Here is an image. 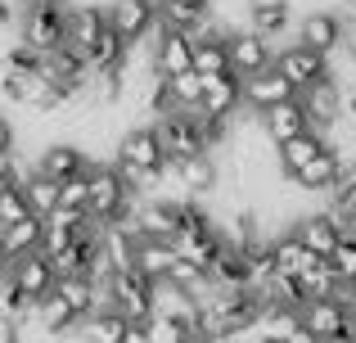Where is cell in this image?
<instances>
[{
	"mask_svg": "<svg viewBox=\"0 0 356 343\" xmlns=\"http://www.w3.org/2000/svg\"><path fill=\"white\" fill-rule=\"evenodd\" d=\"M86 190H90L86 212H90L95 221H104V226H118V221H127L131 208H136V190L127 185V176H122L113 163H99V159L90 163Z\"/></svg>",
	"mask_w": 356,
	"mask_h": 343,
	"instance_id": "cell-2",
	"label": "cell"
},
{
	"mask_svg": "<svg viewBox=\"0 0 356 343\" xmlns=\"http://www.w3.org/2000/svg\"><path fill=\"white\" fill-rule=\"evenodd\" d=\"M23 217H32V208H27V199H23V190H0V230L5 226H14V221H23Z\"/></svg>",
	"mask_w": 356,
	"mask_h": 343,
	"instance_id": "cell-34",
	"label": "cell"
},
{
	"mask_svg": "<svg viewBox=\"0 0 356 343\" xmlns=\"http://www.w3.org/2000/svg\"><path fill=\"white\" fill-rule=\"evenodd\" d=\"M293 280H298V289H302V303L307 298H330V294H343L339 276H334V266L325 262V257H321V262H312L302 276H293Z\"/></svg>",
	"mask_w": 356,
	"mask_h": 343,
	"instance_id": "cell-28",
	"label": "cell"
},
{
	"mask_svg": "<svg viewBox=\"0 0 356 343\" xmlns=\"http://www.w3.org/2000/svg\"><path fill=\"white\" fill-rule=\"evenodd\" d=\"M243 27H252L257 36H266V41H284L289 32H293V0H248V9H243Z\"/></svg>",
	"mask_w": 356,
	"mask_h": 343,
	"instance_id": "cell-14",
	"label": "cell"
},
{
	"mask_svg": "<svg viewBox=\"0 0 356 343\" xmlns=\"http://www.w3.org/2000/svg\"><path fill=\"white\" fill-rule=\"evenodd\" d=\"M41 235H45V221L41 217H23V221H14V226L0 230V248H5V257L14 262V257H23V253H36V248H41Z\"/></svg>",
	"mask_w": 356,
	"mask_h": 343,
	"instance_id": "cell-22",
	"label": "cell"
},
{
	"mask_svg": "<svg viewBox=\"0 0 356 343\" xmlns=\"http://www.w3.org/2000/svg\"><path fill=\"white\" fill-rule=\"evenodd\" d=\"M14 150H18V127H14V118L0 113V159H9Z\"/></svg>",
	"mask_w": 356,
	"mask_h": 343,
	"instance_id": "cell-36",
	"label": "cell"
},
{
	"mask_svg": "<svg viewBox=\"0 0 356 343\" xmlns=\"http://www.w3.org/2000/svg\"><path fill=\"white\" fill-rule=\"evenodd\" d=\"M68 36V5H23L18 14V41H27L32 50H59Z\"/></svg>",
	"mask_w": 356,
	"mask_h": 343,
	"instance_id": "cell-4",
	"label": "cell"
},
{
	"mask_svg": "<svg viewBox=\"0 0 356 343\" xmlns=\"http://www.w3.org/2000/svg\"><path fill=\"white\" fill-rule=\"evenodd\" d=\"M113 168L127 176V185L136 190V199L154 194L158 172L167 168V150H163V141H158V127L154 122H136V127L122 131V141H118V150H113Z\"/></svg>",
	"mask_w": 356,
	"mask_h": 343,
	"instance_id": "cell-1",
	"label": "cell"
},
{
	"mask_svg": "<svg viewBox=\"0 0 356 343\" xmlns=\"http://www.w3.org/2000/svg\"><path fill=\"white\" fill-rule=\"evenodd\" d=\"M145 330H149V343H199V339H194V326H190V321L158 317V312L145 321Z\"/></svg>",
	"mask_w": 356,
	"mask_h": 343,
	"instance_id": "cell-30",
	"label": "cell"
},
{
	"mask_svg": "<svg viewBox=\"0 0 356 343\" xmlns=\"http://www.w3.org/2000/svg\"><path fill=\"white\" fill-rule=\"evenodd\" d=\"M108 308L122 312L131 326H145L154 317V280L145 271H136V266L108 276Z\"/></svg>",
	"mask_w": 356,
	"mask_h": 343,
	"instance_id": "cell-3",
	"label": "cell"
},
{
	"mask_svg": "<svg viewBox=\"0 0 356 343\" xmlns=\"http://www.w3.org/2000/svg\"><path fill=\"white\" fill-rule=\"evenodd\" d=\"M172 266H176V244H172V239H140L136 271H145L149 280H167Z\"/></svg>",
	"mask_w": 356,
	"mask_h": 343,
	"instance_id": "cell-21",
	"label": "cell"
},
{
	"mask_svg": "<svg viewBox=\"0 0 356 343\" xmlns=\"http://www.w3.org/2000/svg\"><path fill=\"white\" fill-rule=\"evenodd\" d=\"M298 99H302V109H307V122H312V131H321V136L330 131V127L339 122L343 113H348V90H343V81L334 77V72H330L325 81H316V86H307Z\"/></svg>",
	"mask_w": 356,
	"mask_h": 343,
	"instance_id": "cell-10",
	"label": "cell"
},
{
	"mask_svg": "<svg viewBox=\"0 0 356 343\" xmlns=\"http://www.w3.org/2000/svg\"><path fill=\"white\" fill-rule=\"evenodd\" d=\"M9 280H14L32 303H41L45 294L54 289V280H59V276H54L50 257L36 248V253H23V257H14V262H9Z\"/></svg>",
	"mask_w": 356,
	"mask_h": 343,
	"instance_id": "cell-16",
	"label": "cell"
},
{
	"mask_svg": "<svg viewBox=\"0 0 356 343\" xmlns=\"http://www.w3.org/2000/svg\"><path fill=\"white\" fill-rule=\"evenodd\" d=\"M181 199H158V194H149V199H136V208H131V226H136L140 239H176V230H181Z\"/></svg>",
	"mask_w": 356,
	"mask_h": 343,
	"instance_id": "cell-8",
	"label": "cell"
},
{
	"mask_svg": "<svg viewBox=\"0 0 356 343\" xmlns=\"http://www.w3.org/2000/svg\"><path fill=\"white\" fill-rule=\"evenodd\" d=\"M149 59H154L158 77H176V72L194 68V36L181 32V27H167L158 18V32L149 36Z\"/></svg>",
	"mask_w": 356,
	"mask_h": 343,
	"instance_id": "cell-7",
	"label": "cell"
},
{
	"mask_svg": "<svg viewBox=\"0 0 356 343\" xmlns=\"http://www.w3.org/2000/svg\"><path fill=\"white\" fill-rule=\"evenodd\" d=\"M293 41L334 59V54L348 45V23H343L339 9H302V18H298V27H293Z\"/></svg>",
	"mask_w": 356,
	"mask_h": 343,
	"instance_id": "cell-5",
	"label": "cell"
},
{
	"mask_svg": "<svg viewBox=\"0 0 356 343\" xmlns=\"http://www.w3.org/2000/svg\"><path fill=\"white\" fill-rule=\"evenodd\" d=\"M90 163H95V159H90L77 141H50V145H41V150H36V172L50 176L54 185L72 181V176H86Z\"/></svg>",
	"mask_w": 356,
	"mask_h": 343,
	"instance_id": "cell-12",
	"label": "cell"
},
{
	"mask_svg": "<svg viewBox=\"0 0 356 343\" xmlns=\"http://www.w3.org/2000/svg\"><path fill=\"white\" fill-rule=\"evenodd\" d=\"M86 199H90L86 176H72V181H63V185H59V208H77V212H86Z\"/></svg>",
	"mask_w": 356,
	"mask_h": 343,
	"instance_id": "cell-35",
	"label": "cell"
},
{
	"mask_svg": "<svg viewBox=\"0 0 356 343\" xmlns=\"http://www.w3.org/2000/svg\"><path fill=\"white\" fill-rule=\"evenodd\" d=\"M289 230H293V235L302 239V244L312 248L316 257H330L334 248H339V239H343V226H339V221H334L325 208H312V212H302V217H298Z\"/></svg>",
	"mask_w": 356,
	"mask_h": 343,
	"instance_id": "cell-17",
	"label": "cell"
},
{
	"mask_svg": "<svg viewBox=\"0 0 356 343\" xmlns=\"http://www.w3.org/2000/svg\"><path fill=\"white\" fill-rule=\"evenodd\" d=\"M54 294H59V298L68 303L81 321L99 308V289H95V280H90V276H59V280H54Z\"/></svg>",
	"mask_w": 356,
	"mask_h": 343,
	"instance_id": "cell-25",
	"label": "cell"
},
{
	"mask_svg": "<svg viewBox=\"0 0 356 343\" xmlns=\"http://www.w3.org/2000/svg\"><path fill=\"white\" fill-rule=\"evenodd\" d=\"M325 150H330V141H325L321 131H302V136H293V141H284L280 145V172H284V181L298 176L316 154H325Z\"/></svg>",
	"mask_w": 356,
	"mask_h": 343,
	"instance_id": "cell-20",
	"label": "cell"
},
{
	"mask_svg": "<svg viewBox=\"0 0 356 343\" xmlns=\"http://www.w3.org/2000/svg\"><path fill=\"white\" fill-rule=\"evenodd\" d=\"M104 18L127 45H140L158 32V5L154 0H108Z\"/></svg>",
	"mask_w": 356,
	"mask_h": 343,
	"instance_id": "cell-9",
	"label": "cell"
},
{
	"mask_svg": "<svg viewBox=\"0 0 356 343\" xmlns=\"http://www.w3.org/2000/svg\"><path fill=\"white\" fill-rule=\"evenodd\" d=\"M32 321L45 330V335H72V330L81 326V317H77V312H72V308H68V303H63L54 289L45 294L41 303H36V317H32Z\"/></svg>",
	"mask_w": 356,
	"mask_h": 343,
	"instance_id": "cell-24",
	"label": "cell"
},
{
	"mask_svg": "<svg viewBox=\"0 0 356 343\" xmlns=\"http://www.w3.org/2000/svg\"><path fill=\"white\" fill-rule=\"evenodd\" d=\"M275 41H266V36H257L252 27H235L226 41V54H230V72H235L239 81L257 77V72L275 68Z\"/></svg>",
	"mask_w": 356,
	"mask_h": 343,
	"instance_id": "cell-6",
	"label": "cell"
},
{
	"mask_svg": "<svg viewBox=\"0 0 356 343\" xmlns=\"http://www.w3.org/2000/svg\"><path fill=\"white\" fill-rule=\"evenodd\" d=\"M23 199H27V208H32V217L45 221L54 208H59V185H54L50 176L32 172V176H27V185H23Z\"/></svg>",
	"mask_w": 356,
	"mask_h": 343,
	"instance_id": "cell-29",
	"label": "cell"
},
{
	"mask_svg": "<svg viewBox=\"0 0 356 343\" xmlns=\"http://www.w3.org/2000/svg\"><path fill=\"white\" fill-rule=\"evenodd\" d=\"M122 343H149V330H145V326H127V335H122Z\"/></svg>",
	"mask_w": 356,
	"mask_h": 343,
	"instance_id": "cell-38",
	"label": "cell"
},
{
	"mask_svg": "<svg viewBox=\"0 0 356 343\" xmlns=\"http://www.w3.org/2000/svg\"><path fill=\"white\" fill-rule=\"evenodd\" d=\"M325 262L334 266V276H339V285H343V289H352V285H356V244H352L348 235L339 239V248H334V253L325 257Z\"/></svg>",
	"mask_w": 356,
	"mask_h": 343,
	"instance_id": "cell-33",
	"label": "cell"
},
{
	"mask_svg": "<svg viewBox=\"0 0 356 343\" xmlns=\"http://www.w3.org/2000/svg\"><path fill=\"white\" fill-rule=\"evenodd\" d=\"M127 326H131V321L122 317V312L104 308V312H90V317L77 326V335L86 339V343H122V335H127Z\"/></svg>",
	"mask_w": 356,
	"mask_h": 343,
	"instance_id": "cell-27",
	"label": "cell"
},
{
	"mask_svg": "<svg viewBox=\"0 0 356 343\" xmlns=\"http://www.w3.org/2000/svg\"><path fill=\"white\" fill-rule=\"evenodd\" d=\"M0 343H23V330H18V321L0 317Z\"/></svg>",
	"mask_w": 356,
	"mask_h": 343,
	"instance_id": "cell-37",
	"label": "cell"
},
{
	"mask_svg": "<svg viewBox=\"0 0 356 343\" xmlns=\"http://www.w3.org/2000/svg\"><path fill=\"white\" fill-rule=\"evenodd\" d=\"M257 343H289V339H280V335H257Z\"/></svg>",
	"mask_w": 356,
	"mask_h": 343,
	"instance_id": "cell-39",
	"label": "cell"
},
{
	"mask_svg": "<svg viewBox=\"0 0 356 343\" xmlns=\"http://www.w3.org/2000/svg\"><path fill=\"white\" fill-rule=\"evenodd\" d=\"M154 5H158V18L167 27H181V32H194L212 14V0H154Z\"/></svg>",
	"mask_w": 356,
	"mask_h": 343,
	"instance_id": "cell-26",
	"label": "cell"
},
{
	"mask_svg": "<svg viewBox=\"0 0 356 343\" xmlns=\"http://www.w3.org/2000/svg\"><path fill=\"white\" fill-rule=\"evenodd\" d=\"M167 81V90H172V99H176V109H199V99H203V77L199 72H176V77H163Z\"/></svg>",
	"mask_w": 356,
	"mask_h": 343,
	"instance_id": "cell-31",
	"label": "cell"
},
{
	"mask_svg": "<svg viewBox=\"0 0 356 343\" xmlns=\"http://www.w3.org/2000/svg\"><path fill=\"white\" fill-rule=\"evenodd\" d=\"M284 99H298V90L280 68H266V72L243 81V109H252V113H266V109L284 104Z\"/></svg>",
	"mask_w": 356,
	"mask_h": 343,
	"instance_id": "cell-15",
	"label": "cell"
},
{
	"mask_svg": "<svg viewBox=\"0 0 356 343\" xmlns=\"http://www.w3.org/2000/svg\"><path fill=\"white\" fill-rule=\"evenodd\" d=\"M343 235H348V239H352V244H356V221H352V226H348V230H343Z\"/></svg>",
	"mask_w": 356,
	"mask_h": 343,
	"instance_id": "cell-40",
	"label": "cell"
},
{
	"mask_svg": "<svg viewBox=\"0 0 356 343\" xmlns=\"http://www.w3.org/2000/svg\"><path fill=\"white\" fill-rule=\"evenodd\" d=\"M257 127L270 136V145H275V150H280L284 141H293V136L312 131L302 99H284V104H275V109H266V113H257Z\"/></svg>",
	"mask_w": 356,
	"mask_h": 343,
	"instance_id": "cell-18",
	"label": "cell"
},
{
	"mask_svg": "<svg viewBox=\"0 0 356 343\" xmlns=\"http://www.w3.org/2000/svg\"><path fill=\"white\" fill-rule=\"evenodd\" d=\"M243 109V81L235 72H217V77H203V99L199 113L203 118H221V122H235V113Z\"/></svg>",
	"mask_w": 356,
	"mask_h": 343,
	"instance_id": "cell-13",
	"label": "cell"
},
{
	"mask_svg": "<svg viewBox=\"0 0 356 343\" xmlns=\"http://www.w3.org/2000/svg\"><path fill=\"white\" fill-rule=\"evenodd\" d=\"M275 68L284 72V77L293 81V90L302 95L307 86H316V81L330 77V54H316V50H307V45H298V41H284L275 50Z\"/></svg>",
	"mask_w": 356,
	"mask_h": 343,
	"instance_id": "cell-11",
	"label": "cell"
},
{
	"mask_svg": "<svg viewBox=\"0 0 356 343\" xmlns=\"http://www.w3.org/2000/svg\"><path fill=\"white\" fill-rule=\"evenodd\" d=\"M154 312L158 317H176L194 326V312H199V294L185 289L176 280H154Z\"/></svg>",
	"mask_w": 356,
	"mask_h": 343,
	"instance_id": "cell-19",
	"label": "cell"
},
{
	"mask_svg": "<svg viewBox=\"0 0 356 343\" xmlns=\"http://www.w3.org/2000/svg\"><path fill=\"white\" fill-rule=\"evenodd\" d=\"M194 72L199 77H217V72H230V54L221 41H203L194 45Z\"/></svg>",
	"mask_w": 356,
	"mask_h": 343,
	"instance_id": "cell-32",
	"label": "cell"
},
{
	"mask_svg": "<svg viewBox=\"0 0 356 343\" xmlns=\"http://www.w3.org/2000/svg\"><path fill=\"white\" fill-rule=\"evenodd\" d=\"M270 248H275V271H280V276H302L312 262H321V257H316L312 248H307L302 239L293 235V230L275 235V239H270Z\"/></svg>",
	"mask_w": 356,
	"mask_h": 343,
	"instance_id": "cell-23",
	"label": "cell"
}]
</instances>
